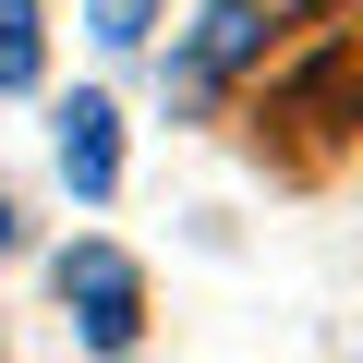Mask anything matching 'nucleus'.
Masks as SVG:
<instances>
[{
	"label": "nucleus",
	"mask_w": 363,
	"mask_h": 363,
	"mask_svg": "<svg viewBox=\"0 0 363 363\" xmlns=\"http://www.w3.org/2000/svg\"><path fill=\"white\" fill-rule=\"evenodd\" d=\"M0 255H13V194H0Z\"/></svg>",
	"instance_id": "nucleus-6"
},
{
	"label": "nucleus",
	"mask_w": 363,
	"mask_h": 363,
	"mask_svg": "<svg viewBox=\"0 0 363 363\" xmlns=\"http://www.w3.org/2000/svg\"><path fill=\"white\" fill-rule=\"evenodd\" d=\"M61 182H73L85 206L121 194V109L109 97H61Z\"/></svg>",
	"instance_id": "nucleus-3"
},
{
	"label": "nucleus",
	"mask_w": 363,
	"mask_h": 363,
	"mask_svg": "<svg viewBox=\"0 0 363 363\" xmlns=\"http://www.w3.org/2000/svg\"><path fill=\"white\" fill-rule=\"evenodd\" d=\"M49 73V37H37V0H0V97H25Z\"/></svg>",
	"instance_id": "nucleus-4"
},
{
	"label": "nucleus",
	"mask_w": 363,
	"mask_h": 363,
	"mask_svg": "<svg viewBox=\"0 0 363 363\" xmlns=\"http://www.w3.org/2000/svg\"><path fill=\"white\" fill-rule=\"evenodd\" d=\"M49 291H61V315H73V339L85 351H133V327H145V279H133V255L121 242H73L61 267H49Z\"/></svg>",
	"instance_id": "nucleus-1"
},
{
	"label": "nucleus",
	"mask_w": 363,
	"mask_h": 363,
	"mask_svg": "<svg viewBox=\"0 0 363 363\" xmlns=\"http://www.w3.org/2000/svg\"><path fill=\"white\" fill-rule=\"evenodd\" d=\"M85 25H97V49H133V37L157 25V0H97V13H85Z\"/></svg>",
	"instance_id": "nucleus-5"
},
{
	"label": "nucleus",
	"mask_w": 363,
	"mask_h": 363,
	"mask_svg": "<svg viewBox=\"0 0 363 363\" xmlns=\"http://www.w3.org/2000/svg\"><path fill=\"white\" fill-rule=\"evenodd\" d=\"M267 37H279V25L255 13V0H206V13H194V37H182V61H169V97H182V109H206L242 61H267Z\"/></svg>",
	"instance_id": "nucleus-2"
}]
</instances>
